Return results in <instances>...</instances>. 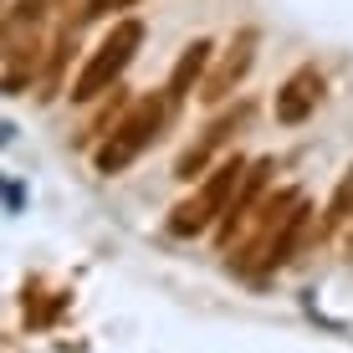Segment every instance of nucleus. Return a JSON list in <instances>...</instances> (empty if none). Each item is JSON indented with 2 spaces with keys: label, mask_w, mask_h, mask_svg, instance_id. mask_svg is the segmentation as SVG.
Masks as SVG:
<instances>
[{
  "label": "nucleus",
  "mask_w": 353,
  "mask_h": 353,
  "mask_svg": "<svg viewBox=\"0 0 353 353\" xmlns=\"http://www.w3.org/2000/svg\"><path fill=\"white\" fill-rule=\"evenodd\" d=\"M169 113H174V97H169V92H164V97H143V103H133L128 118L113 128V139L97 149V169H103V174L128 169L154 139H159V128L169 123Z\"/></svg>",
  "instance_id": "obj_1"
},
{
  "label": "nucleus",
  "mask_w": 353,
  "mask_h": 353,
  "mask_svg": "<svg viewBox=\"0 0 353 353\" xmlns=\"http://www.w3.org/2000/svg\"><path fill=\"white\" fill-rule=\"evenodd\" d=\"M139 41H143V26H139V21H118V26L108 31L103 41H97V52L88 57V67L77 72V82H72V97H77V103H92V97H103L118 77H123V67L133 62Z\"/></svg>",
  "instance_id": "obj_2"
},
{
  "label": "nucleus",
  "mask_w": 353,
  "mask_h": 353,
  "mask_svg": "<svg viewBox=\"0 0 353 353\" xmlns=\"http://www.w3.org/2000/svg\"><path fill=\"white\" fill-rule=\"evenodd\" d=\"M241 174H246V159H241V154H236V159H225V164H221V169H215V174L200 185V194H194V200H185V205L174 210L169 230H174V236H200V230L210 225L215 215H225V210H230Z\"/></svg>",
  "instance_id": "obj_3"
},
{
  "label": "nucleus",
  "mask_w": 353,
  "mask_h": 353,
  "mask_svg": "<svg viewBox=\"0 0 353 353\" xmlns=\"http://www.w3.org/2000/svg\"><path fill=\"white\" fill-rule=\"evenodd\" d=\"M251 62H256V31L251 26H241L236 36H230V46H225V57L215 62V72L205 77V103H221V97H230L236 92V82L251 72Z\"/></svg>",
  "instance_id": "obj_4"
},
{
  "label": "nucleus",
  "mask_w": 353,
  "mask_h": 353,
  "mask_svg": "<svg viewBox=\"0 0 353 353\" xmlns=\"http://www.w3.org/2000/svg\"><path fill=\"white\" fill-rule=\"evenodd\" d=\"M318 97H323V72L318 67H297L282 82V92H276V118H282V123H302V118L318 108Z\"/></svg>",
  "instance_id": "obj_5"
},
{
  "label": "nucleus",
  "mask_w": 353,
  "mask_h": 353,
  "mask_svg": "<svg viewBox=\"0 0 353 353\" xmlns=\"http://www.w3.org/2000/svg\"><path fill=\"white\" fill-rule=\"evenodd\" d=\"M266 174H272V159H256V164H246V174H241V190H236V200H230V210L221 215V236H225V241L236 236V225H241V221H246V210H251V200L261 194Z\"/></svg>",
  "instance_id": "obj_6"
},
{
  "label": "nucleus",
  "mask_w": 353,
  "mask_h": 353,
  "mask_svg": "<svg viewBox=\"0 0 353 353\" xmlns=\"http://www.w3.org/2000/svg\"><path fill=\"white\" fill-rule=\"evenodd\" d=\"M210 52H215L210 41H190L185 46V57H179L174 72H169V97H174V103H185V97L194 92V82H200L205 67H210Z\"/></svg>",
  "instance_id": "obj_7"
},
{
  "label": "nucleus",
  "mask_w": 353,
  "mask_h": 353,
  "mask_svg": "<svg viewBox=\"0 0 353 353\" xmlns=\"http://www.w3.org/2000/svg\"><path fill=\"white\" fill-rule=\"evenodd\" d=\"M302 225H307V210H302V205H292V215H282V230H272V241H266V251H261V272L292 261V246H297Z\"/></svg>",
  "instance_id": "obj_8"
},
{
  "label": "nucleus",
  "mask_w": 353,
  "mask_h": 353,
  "mask_svg": "<svg viewBox=\"0 0 353 353\" xmlns=\"http://www.w3.org/2000/svg\"><path fill=\"white\" fill-rule=\"evenodd\" d=\"M353 215V169L343 179H338V190H333V200H327V215H323V230H338Z\"/></svg>",
  "instance_id": "obj_9"
},
{
  "label": "nucleus",
  "mask_w": 353,
  "mask_h": 353,
  "mask_svg": "<svg viewBox=\"0 0 353 353\" xmlns=\"http://www.w3.org/2000/svg\"><path fill=\"white\" fill-rule=\"evenodd\" d=\"M210 149H215L210 139H200L194 149H185V154H179V164H174V174H179V179H194L205 164H210Z\"/></svg>",
  "instance_id": "obj_10"
},
{
  "label": "nucleus",
  "mask_w": 353,
  "mask_h": 353,
  "mask_svg": "<svg viewBox=\"0 0 353 353\" xmlns=\"http://www.w3.org/2000/svg\"><path fill=\"white\" fill-rule=\"evenodd\" d=\"M133 0H82V16H113V10H128Z\"/></svg>",
  "instance_id": "obj_11"
},
{
  "label": "nucleus",
  "mask_w": 353,
  "mask_h": 353,
  "mask_svg": "<svg viewBox=\"0 0 353 353\" xmlns=\"http://www.w3.org/2000/svg\"><path fill=\"white\" fill-rule=\"evenodd\" d=\"M348 246H353V241H348Z\"/></svg>",
  "instance_id": "obj_12"
}]
</instances>
